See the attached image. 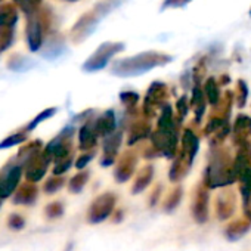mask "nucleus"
Listing matches in <instances>:
<instances>
[{"mask_svg":"<svg viewBox=\"0 0 251 251\" xmlns=\"http://www.w3.org/2000/svg\"><path fill=\"white\" fill-rule=\"evenodd\" d=\"M136 164H138V157L133 151H127L124 152L118 163H117V167H115V180L117 182H127L132 175L135 173V169H136Z\"/></svg>","mask_w":251,"mask_h":251,"instance_id":"obj_14","label":"nucleus"},{"mask_svg":"<svg viewBox=\"0 0 251 251\" xmlns=\"http://www.w3.org/2000/svg\"><path fill=\"white\" fill-rule=\"evenodd\" d=\"M123 48H124V45L118 43V42H106V43L100 45L96 49V52L84 62L83 70L89 71V73L102 70L114 55H117L120 50H123Z\"/></svg>","mask_w":251,"mask_h":251,"instance_id":"obj_6","label":"nucleus"},{"mask_svg":"<svg viewBox=\"0 0 251 251\" xmlns=\"http://www.w3.org/2000/svg\"><path fill=\"white\" fill-rule=\"evenodd\" d=\"M9 227L11 229H15V230H20V229H23L24 227V225H25V222H24V219L20 216V214H12L11 217H9Z\"/></svg>","mask_w":251,"mask_h":251,"instance_id":"obj_39","label":"nucleus"},{"mask_svg":"<svg viewBox=\"0 0 251 251\" xmlns=\"http://www.w3.org/2000/svg\"><path fill=\"white\" fill-rule=\"evenodd\" d=\"M169 99L167 86L161 81H154L148 89L144 99V114L148 118H152L158 109H163Z\"/></svg>","mask_w":251,"mask_h":251,"instance_id":"obj_5","label":"nucleus"},{"mask_svg":"<svg viewBox=\"0 0 251 251\" xmlns=\"http://www.w3.org/2000/svg\"><path fill=\"white\" fill-rule=\"evenodd\" d=\"M52 161V158L49 157V154L43 150L39 151L37 154H34L24 166H25V177L28 182H39L40 179H43V176L48 172L49 163Z\"/></svg>","mask_w":251,"mask_h":251,"instance_id":"obj_10","label":"nucleus"},{"mask_svg":"<svg viewBox=\"0 0 251 251\" xmlns=\"http://www.w3.org/2000/svg\"><path fill=\"white\" fill-rule=\"evenodd\" d=\"M100 18H102V17H100L95 9H93L92 12H87L86 15H83V17L77 21V24L74 25V28H73V31H71L73 40H74L75 43H80V42H83L84 39H87V36L92 34V33L95 31V28H96V25H98V23H99Z\"/></svg>","mask_w":251,"mask_h":251,"instance_id":"obj_12","label":"nucleus"},{"mask_svg":"<svg viewBox=\"0 0 251 251\" xmlns=\"http://www.w3.org/2000/svg\"><path fill=\"white\" fill-rule=\"evenodd\" d=\"M64 177H61V176H53V177H50L46 183H45V192H48V194H53V192H56V191H59L62 186H64Z\"/></svg>","mask_w":251,"mask_h":251,"instance_id":"obj_34","label":"nucleus"},{"mask_svg":"<svg viewBox=\"0 0 251 251\" xmlns=\"http://www.w3.org/2000/svg\"><path fill=\"white\" fill-rule=\"evenodd\" d=\"M17 21H18V11L12 3L0 5V25L15 27Z\"/></svg>","mask_w":251,"mask_h":251,"instance_id":"obj_23","label":"nucleus"},{"mask_svg":"<svg viewBox=\"0 0 251 251\" xmlns=\"http://www.w3.org/2000/svg\"><path fill=\"white\" fill-rule=\"evenodd\" d=\"M235 202H236V198H235V194L232 191H223L217 195V200H216V213H217V217L220 220H226L229 219L233 211H235Z\"/></svg>","mask_w":251,"mask_h":251,"instance_id":"obj_15","label":"nucleus"},{"mask_svg":"<svg viewBox=\"0 0 251 251\" xmlns=\"http://www.w3.org/2000/svg\"><path fill=\"white\" fill-rule=\"evenodd\" d=\"M115 205V195L111 192H105L102 195H99L89 207V213H87V220L90 223H100L103 222L106 217L111 216L112 210Z\"/></svg>","mask_w":251,"mask_h":251,"instance_id":"obj_8","label":"nucleus"},{"mask_svg":"<svg viewBox=\"0 0 251 251\" xmlns=\"http://www.w3.org/2000/svg\"><path fill=\"white\" fill-rule=\"evenodd\" d=\"M250 15H251V9H250Z\"/></svg>","mask_w":251,"mask_h":251,"instance_id":"obj_43","label":"nucleus"},{"mask_svg":"<svg viewBox=\"0 0 251 251\" xmlns=\"http://www.w3.org/2000/svg\"><path fill=\"white\" fill-rule=\"evenodd\" d=\"M180 200H182V188H175V189L169 194V197L166 198L164 210H166V211H173V210L179 205Z\"/></svg>","mask_w":251,"mask_h":251,"instance_id":"obj_31","label":"nucleus"},{"mask_svg":"<svg viewBox=\"0 0 251 251\" xmlns=\"http://www.w3.org/2000/svg\"><path fill=\"white\" fill-rule=\"evenodd\" d=\"M37 194H39V189L34 185V182H27V183L21 185L20 189L17 191L14 202L15 204H25V205L33 204L37 198Z\"/></svg>","mask_w":251,"mask_h":251,"instance_id":"obj_20","label":"nucleus"},{"mask_svg":"<svg viewBox=\"0 0 251 251\" xmlns=\"http://www.w3.org/2000/svg\"><path fill=\"white\" fill-rule=\"evenodd\" d=\"M117 127V121H115V115L112 111H106L103 112L96 121H95V129L98 132L99 136H108L111 133L115 132Z\"/></svg>","mask_w":251,"mask_h":251,"instance_id":"obj_18","label":"nucleus"},{"mask_svg":"<svg viewBox=\"0 0 251 251\" xmlns=\"http://www.w3.org/2000/svg\"><path fill=\"white\" fill-rule=\"evenodd\" d=\"M154 177V169L152 166H145L136 176L135 183H133V194H139L142 192L152 180Z\"/></svg>","mask_w":251,"mask_h":251,"instance_id":"obj_24","label":"nucleus"},{"mask_svg":"<svg viewBox=\"0 0 251 251\" xmlns=\"http://www.w3.org/2000/svg\"><path fill=\"white\" fill-rule=\"evenodd\" d=\"M98 132L95 129V124L92 123H86L84 126H81V129L78 132V139H80V150L81 151H90L95 148L96 142H98Z\"/></svg>","mask_w":251,"mask_h":251,"instance_id":"obj_17","label":"nucleus"},{"mask_svg":"<svg viewBox=\"0 0 251 251\" xmlns=\"http://www.w3.org/2000/svg\"><path fill=\"white\" fill-rule=\"evenodd\" d=\"M0 2H2V0H0Z\"/></svg>","mask_w":251,"mask_h":251,"instance_id":"obj_44","label":"nucleus"},{"mask_svg":"<svg viewBox=\"0 0 251 251\" xmlns=\"http://www.w3.org/2000/svg\"><path fill=\"white\" fill-rule=\"evenodd\" d=\"M14 3L25 14H34L36 11L40 9V5L43 3V0H14Z\"/></svg>","mask_w":251,"mask_h":251,"instance_id":"obj_28","label":"nucleus"},{"mask_svg":"<svg viewBox=\"0 0 251 251\" xmlns=\"http://www.w3.org/2000/svg\"><path fill=\"white\" fill-rule=\"evenodd\" d=\"M74 135V129L73 127H67L64 129L55 139H52L48 147L45 148V151L49 154V157L55 161L70 157L73 155V145H71V139Z\"/></svg>","mask_w":251,"mask_h":251,"instance_id":"obj_7","label":"nucleus"},{"mask_svg":"<svg viewBox=\"0 0 251 251\" xmlns=\"http://www.w3.org/2000/svg\"><path fill=\"white\" fill-rule=\"evenodd\" d=\"M14 40V27L0 25V53L6 50Z\"/></svg>","mask_w":251,"mask_h":251,"instance_id":"obj_29","label":"nucleus"},{"mask_svg":"<svg viewBox=\"0 0 251 251\" xmlns=\"http://www.w3.org/2000/svg\"><path fill=\"white\" fill-rule=\"evenodd\" d=\"M120 100H121V103L126 106V108H135V105L138 103V100H139V95L138 93H135V92H123L121 95H120Z\"/></svg>","mask_w":251,"mask_h":251,"instance_id":"obj_35","label":"nucleus"},{"mask_svg":"<svg viewBox=\"0 0 251 251\" xmlns=\"http://www.w3.org/2000/svg\"><path fill=\"white\" fill-rule=\"evenodd\" d=\"M170 59L172 56L161 53V52H145V53L135 55L132 58L117 61L112 65V73L121 77L139 75L142 73H147L152 68H157L170 62Z\"/></svg>","mask_w":251,"mask_h":251,"instance_id":"obj_1","label":"nucleus"},{"mask_svg":"<svg viewBox=\"0 0 251 251\" xmlns=\"http://www.w3.org/2000/svg\"><path fill=\"white\" fill-rule=\"evenodd\" d=\"M93 158V152H87V154H83L81 157H78V160L75 161V167L77 169H83L87 166V163Z\"/></svg>","mask_w":251,"mask_h":251,"instance_id":"obj_41","label":"nucleus"},{"mask_svg":"<svg viewBox=\"0 0 251 251\" xmlns=\"http://www.w3.org/2000/svg\"><path fill=\"white\" fill-rule=\"evenodd\" d=\"M250 226H251V220L250 219H238V220H233L226 227V236L229 239H232V241L239 239L241 236H244L247 233V230L250 229Z\"/></svg>","mask_w":251,"mask_h":251,"instance_id":"obj_21","label":"nucleus"},{"mask_svg":"<svg viewBox=\"0 0 251 251\" xmlns=\"http://www.w3.org/2000/svg\"><path fill=\"white\" fill-rule=\"evenodd\" d=\"M189 108H191V105L188 103V99H186V96H182L179 100H177V121L180 123L182 121V118L188 114V111H189Z\"/></svg>","mask_w":251,"mask_h":251,"instance_id":"obj_38","label":"nucleus"},{"mask_svg":"<svg viewBox=\"0 0 251 251\" xmlns=\"http://www.w3.org/2000/svg\"><path fill=\"white\" fill-rule=\"evenodd\" d=\"M73 164V155L70 157H65V158H61L58 161H55V167H53V175L56 176H61L62 173H65Z\"/></svg>","mask_w":251,"mask_h":251,"instance_id":"obj_36","label":"nucleus"},{"mask_svg":"<svg viewBox=\"0 0 251 251\" xmlns=\"http://www.w3.org/2000/svg\"><path fill=\"white\" fill-rule=\"evenodd\" d=\"M62 213H64V207H62V204L61 202H50L48 207H46V216L49 217V219H58L59 216H62Z\"/></svg>","mask_w":251,"mask_h":251,"instance_id":"obj_37","label":"nucleus"},{"mask_svg":"<svg viewBox=\"0 0 251 251\" xmlns=\"http://www.w3.org/2000/svg\"><path fill=\"white\" fill-rule=\"evenodd\" d=\"M67 2H77V0H67Z\"/></svg>","mask_w":251,"mask_h":251,"instance_id":"obj_42","label":"nucleus"},{"mask_svg":"<svg viewBox=\"0 0 251 251\" xmlns=\"http://www.w3.org/2000/svg\"><path fill=\"white\" fill-rule=\"evenodd\" d=\"M204 93H205V98H207V102L211 103L213 106L219 103L220 98H222V93H220V84L219 81L214 78V77H210L205 84H204Z\"/></svg>","mask_w":251,"mask_h":251,"instance_id":"obj_25","label":"nucleus"},{"mask_svg":"<svg viewBox=\"0 0 251 251\" xmlns=\"http://www.w3.org/2000/svg\"><path fill=\"white\" fill-rule=\"evenodd\" d=\"M150 132H151V124H150L148 120L141 118V120L135 121V123L132 124V127H130V133H129V141H127V144H129V145H135L136 142L145 139V138L150 135Z\"/></svg>","mask_w":251,"mask_h":251,"instance_id":"obj_19","label":"nucleus"},{"mask_svg":"<svg viewBox=\"0 0 251 251\" xmlns=\"http://www.w3.org/2000/svg\"><path fill=\"white\" fill-rule=\"evenodd\" d=\"M121 145V132H114L105 138L103 142V158H102V166H109L114 163L118 150Z\"/></svg>","mask_w":251,"mask_h":251,"instance_id":"obj_16","label":"nucleus"},{"mask_svg":"<svg viewBox=\"0 0 251 251\" xmlns=\"http://www.w3.org/2000/svg\"><path fill=\"white\" fill-rule=\"evenodd\" d=\"M205 93L202 92V89H200L198 86L194 89V92H192V96H191V108H192V111H194V114H195V118H197V121H200L201 120V117H202V114H204V111H205Z\"/></svg>","mask_w":251,"mask_h":251,"instance_id":"obj_22","label":"nucleus"},{"mask_svg":"<svg viewBox=\"0 0 251 251\" xmlns=\"http://www.w3.org/2000/svg\"><path fill=\"white\" fill-rule=\"evenodd\" d=\"M87 180H89V173H87V172L77 173V175L70 180V191L74 192V194L80 192V191L84 188V185L87 183Z\"/></svg>","mask_w":251,"mask_h":251,"instance_id":"obj_30","label":"nucleus"},{"mask_svg":"<svg viewBox=\"0 0 251 251\" xmlns=\"http://www.w3.org/2000/svg\"><path fill=\"white\" fill-rule=\"evenodd\" d=\"M27 138H28V133L25 130L14 133L9 138H6V139H3L2 142H0V150H6V148H12L15 145H20V144H24L27 141Z\"/></svg>","mask_w":251,"mask_h":251,"instance_id":"obj_27","label":"nucleus"},{"mask_svg":"<svg viewBox=\"0 0 251 251\" xmlns=\"http://www.w3.org/2000/svg\"><path fill=\"white\" fill-rule=\"evenodd\" d=\"M192 216L198 223H205L208 219V186L201 182L194 194L192 200Z\"/></svg>","mask_w":251,"mask_h":251,"instance_id":"obj_11","label":"nucleus"},{"mask_svg":"<svg viewBox=\"0 0 251 251\" xmlns=\"http://www.w3.org/2000/svg\"><path fill=\"white\" fill-rule=\"evenodd\" d=\"M43 144L42 141H33L31 144H27L25 147H23L18 152V160H23V164H25L34 154H37L39 151H42Z\"/></svg>","mask_w":251,"mask_h":251,"instance_id":"obj_26","label":"nucleus"},{"mask_svg":"<svg viewBox=\"0 0 251 251\" xmlns=\"http://www.w3.org/2000/svg\"><path fill=\"white\" fill-rule=\"evenodd\" d=\"M247 96H248V87H247V84H245L244 80H239V81L236 83V96H235L239 108H242V106L245 105Z\"/></svg>","mask_w":251,"mask_h":251,"instance_id":"obj_33","label":"nucleus"},{"mask_svg":"<svg viewBox=\"0 0 251 251\" xmlns=\"http://www.w3.org/2000/svg\"><path fill=\"white\" fill-rule=\"evenodd\" d=\"M236 180L235 166L226 150L217 148L205 169L204 182L208 188L227 186Z\"/></svg>","mask_w":251,"mask_h":251,"instance_id":"obj_2","label":"nucleus"},{"mask_svg":"<svg viewBox=\"0 0 251 251\" xmlns=\"http://www.w3.org/2000/svg\"><path fill=\"white\" fill-rule=\"evenodd\" d=\"M23 175V164H8L0 173V198L11 197L20 183Z\"/></svg>","mask_w":251,"mask_h":251,"instance_id":"obj_9","label":"nucleus"},{"mask_svg":"<svg viewBox=\"0 0 251 251\" xmlns=\"http://www.w3.org/2000/svg\"><path fill=\"white\" fill-rule=\"evenodd\" d=\"M233 142L238 148H251V117L238 115L233 126Z\"/></svg>","mask_w":251,"mask_h":251,"instance_id":"obj_13","label":"nucleus"},{"mask_svg":"<svg viewBox=\"0 0 251 251\" xmlns=\"http://www.w3.org/2000/svg\"><path fill=\"white\" fill-rule=\"evenodd\" d=\"M50 27L49 9H39L27 15V43L31 52H37L43 45V36Z\"/></svg>","mask_w":251,"mask_h":251,"instance_id":"obj_4","label":"nucleus"},{"mask_svg":"<svg viewBox=\"0 0 251 251\" xmlns=\"http://www.w3.org/2000/svg\"><path fill=\"white\" fill-rule=\"evenodd\" d=\"M55 112H56V108H48V109H45V111H42L34 120H31L28 124H27V127L24 129L27 133L30 132V130H33V129H36L37 126L42 123V121H45V120H48V118H50L52 115H55Z\"/></svg>","mask_w":251,"mask_h":251,"instance_id":"obj_32","label":"nucleus"},{"mask_svg":"<svg viewBox=\"0 0 251 251\" xmlns=\"http://www.w3.org/2000/svg\"><path fill=\"white\" fill-rule=\"evenodd\" d=\"M189 2H191V0H164L163 9H167V8H183Z\"/></svg>","mask_w":251,"mask_h":251,"instance_id":"obj_40","label":"nucleus"},{"mask_svg":"<svg viewBox=\"0 0 251 251\" xmlns=\"http://www.w3.org/2000/svg\"><path fill=\"white\" fill-rule=\"evenodd\" d=\"M198 147H200V141L197 135L191 129H186L182 135L180 151L170 169V179L173 182H179L188 175V172L192 167L194 158L198 152Z\"/></svg>","mask_w":251,"mask_h":251,"instance_id":"obj_3","label":"nucleus"}]
</instances>
